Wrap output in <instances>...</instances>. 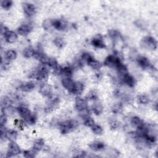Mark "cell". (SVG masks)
Instances as JSON below:
<instances>
[{
	"instance_id": "obj_1",
	"label": "cell",
	"mask_w": 158,
	"mask_h": 158,
	"mask_svg": "<svg viewBox=\"0 0 158 158\" xmlns=\"http://www.w3.org/2000/svg\"><path fill=\"white\" fill-rule=\"evenodd\" d=\"M18 113L22 118L29 124H34L36 121V116L35 114H32L30 110L23 105H20L17 107Z\"/></svg>"
},
{
	"instance_id": "obj_2",
	"label": "cell",
	"mask_w": 158,
	"mask_h": 158,
	"mask_svg": "<svg viewBox=\"0 0 158 158\" xmlns=\"http://www.w3.org/2000/svg\"><path fill=\"white\" fill-rule=\"evenodd\" d=\"M49 70L44 64H41L30 75V77L40 81H44L48 78Z\"/></svg>"
},
{
	"instance_id": "obj_3",
	"label": "cell",
	"mask_w": 158,
	"mask_h": 158,
	"mask_svg": "<svg viewBox=\"0 0 158 158\" xmlns=\"http://www.w3.org/2000/svg\"><path fill=\"white\" fill-rule=\"evenodd\" d=\"M78 126V123L73 119L67 120L59 123V128L62 134H67L73 131Z\"/></svg>"
},
{
	"instance_id": "obj_4",
	"label": "cell",
	"mask_w": 158,
	"mask_h": 158,
	"mask_svg": "<svg viewBox=\"0 0 158 158\" xmlns=\"http://www.w3.org/2000/svg\"><path fill=\"white\" fill-rule=\"evenodd\" d=\"M141 44L143 48L146 49L156 50L157 49V43L154 37L151 36H146L141 40Z\"/></svg>"
},
{
	"instance_id": "obj_5",
	"label": "cell",
	"mask_w": 158,
	"mask_h": 158,
	"mask_svg": "<svg viewBox=\"0 0 158 158\" xmlns=\"http://www.w3.org/2000/svg\"><path fill=\"white\" fill-rule=\"evenodd\" d=\"M60 100L59 98L51 94L49 97H48V101L47 102V106L45 108V110L46 112L49 113L54 110L58 106L59 104Z\"/></svg>"
},
{
	"instance_id": "obj_6",
	"label": "cell",
	"mask_w": 158,
	"mask_h": 158,
	"mask_svg": "<svg viewBox=\"0 0 158 158\" xmlns=\"http://www.w3.org/2000/svg\"><path fill=\"white\" fill-rule=\"evenodd\" d=\"M21 152L20 148L19 146L15 143V141H10L9 144L8 149L6 153L7 157H13L16 156Z\"/></svg>"
},
{
	"instance_id": "obj_7",
	"label": "cell",
	"mask_w": 158,
	"mask_h": 158,
	"mask_svg": "<svg viewBox=\"0 0 158 158\" xmlns=\"http://www.w3.org/2000/svg\"><path fill=\"white\" fill-rule=\"evenodd\" d=\"M122 62L120 59L115 55H109L104 60V65L109 67H115L116 68Z\"/></svg>"
},
{
	"instance_id": "obj_8",
	"label": "cell",
	"mask_w": 158,
	"mask_h": 158,
	"mask_svg": "<svg viewBox=\"0 0 158 158\" xmlns=\"http://www.w3.org/2000/svg\"><path fill=\"white\" fill-rule=\"evenodd\" d=\"M75 109L79 112H81L82 111H84L88 109L87 99L79 96L77 97L75 102Z\"/></svg>"
},
{
	"instance_id": "obj_9",
	"label": "cell",
	"mask_w": 158,
	"mask_h": 158,
	"mask_svg": "<svg viewBox=\"0 0 158 158\" xmlns=\"http://www.w3.org/2000/svg\"><path fill=\"white\" fill-rule=\"evenodd\" d=\"M51 21L52 27L59 31L64 30L67 27V23L66 21L64 20L55 19L51 20Z\"/></svg>"
},
{
	"instance_id": "obj_10",
	"label": "cell",
	"mask_w": 158,
	"mask_h": 158,
	"mask_svg": "<svg viewBox=\"0 0 158 158\" xmlns=\"http://www.w3.org/2000/svg\"><path fill=\"white\" fill-rule=\"evenodd\" d=\"M22 7L25 14L28 17H31L36 13V6L30 2H24L22 4Z\"/></svg>"
},
{
	"instance_id": "obj_11",
	"label": "cell",
	"mask_w": 158,
	"mask_h": 158,
	"mask_svg": "<svg viewBox=\"0 0 158 158\" xmlns=\"http://www.w3.org/2000/svg\"><path fill=\"white\" fill-rule=\"evenodd\" d=\"M2 35L4 36L5 41L8 43H14L15 41H16V40H17V38H18L17 35L16 34L15 32L9 30L8 29L6 31L4 32Z\"/></svg>"
},
{
	"instance_id": "obj_12",
	"label": "cell",
	"mask_w": 158,
	"mask_h": 158,
	"mask_svg": "<svg viewBox=\"0 0 158 158\" xmlns=\"http://www.w3.org/2000/svg\"><path fill=\"white\" fill-rule=\"evenodd\" d=\"M33 57L36 60H39L41 64L48 65V63L49 60V57H48L42 51L38 50L35 51V53L34 54Z\"/></svg>"
},
{
	"instance_id": "obj_13",
	"label": "cell",
	"mask_w": 158,
	"mask_h": 158,
	"mask_svg": "<svg viewBox=\"0 0 158 158\" xmlns=\"http://www.w3.org/2000/svg\"><path fill=\"white\" fill-rule=\"evenodd\" d=\"M32 28H33V27L31 24L24 23L21 25L17 28V33L21 36H26L31 32Z\"/></svg>"
},
{
	"instance_id": "obj_14",
	"label": "cell",
	"mask_w": 158,
	"mask_h": 158,
	"mask_svg": "<svg viewBox=\"0 0 158 158\" xmlns=\"http://www.w3.org/2000/svg\"><path fill=\"white\" fill-rule=\"evenodd\" d=\"M91 44L97 48H106V44L102 40V37L99 35H96V36H94L91 41Z\"/></svg>"
},
{
	"instance_id": "obj_15",
	"label": "cell",
	"mask_w": 158,
	"mask_h": 158,
	"mask_svg": "<svg viewBox=\"0 0 158 158\" xmlns=\"http://www.w3.org/2000/svg\"><path fill=\"white\" fill-rule=\"evenodd\" d=\"M61 83H62V85H63V86L67 90H68L70 93H72L73 88H74L75 82L72 80V79L71 78L64 77L62 78Z\"/></svg>"
},
{
	"instance_id": "obj_16",
	"label": "cell",
	"mask_w": 158,
	"mask_h": 158,
	"mask_svg": "<svg viewBox=\"0 0 158 158\" xmlns=\"http://www.w3.org/2000/svg\"><path fill=\"white\" fill-rule=\"evenodd\" d=\"M18 136V133L16 130L13 129L6 130L4 133L2 135H1V138H2L3 136L6 138L10 141H15Z\"/></svg>"
},
{
	"instance_id": "obj_17",
	"label": "cell",
	"mask_w": 158,
	"mask_h": 158,
	"mask_svg": "<svg viewBox=\"0 0 158 158\" xmlns=\"http://www.w3.org/2000/svg\"><path fill=\"white\" fill-rule=\"evenodd\" d=\"M39 91L41 95L49 97L52 94V86L49 84L43 83L40 87Z\"/></svg>"
},
{
	"instance_id": "obj_18",
	"label": "cell",
	"mask_w": 158,
	"mask_h": 158,
	"mask_svg": "<svg viewBox=\"0 0 158 158\" xmlns=\"http://www.w3.org/2000/svg\"><path fill=\"white\" fill-rule=\"evenodd\" d=\"M121 79H122V81L125 84H126L127 85H128V86H130V87H131V88H133V87L135 86V83H136L134 77H133L131 75H130V73H128V72L127 73H125V74L121 78Z\"/></svg>"
},
{
	"instance_id": "obj_19",
	"label": "cell",
	"mask_w": 158,
	"mask_h": 158,
	"mask_svg": "<svg viewBox=\"0 0 158 158\" xmlns=\"http://www.w3.org/2000/svg\"><path fill=\"white\" fill-rule=\"evenodd\" d=\"M137 63L143 69L149 68L151 67V63L148 59L144 56H139L137 58Z\"/></svg>"
},
{
	"instance_id": "obj_20",
	"label": "cell",
	"mask_w": 158,
	"mask_h": 158,
	"mask_svg": "<svg viewBox=\"0 0 158 158\" xmlns=\"http://www.w3.org/2000/svg\"><path fill=\"white\" fill-rule=\"evenodd\" d=\"M35 88V84L33 81H27L21 84L19 86L20 90L23 92H30Z\"/></svg>"
},
{
	"instance_id": "obj_21",
	"label": "cell",
	"mask_w": 158,
	"mask_h": 158,
	"mask_svg": "<svg viewBox=\"0 0 158 158\" xmlns=\"http://www.w3.org/2000/svg\"><path fill=\"white\" fill-rule=\"evenodd\" d=\"M89 147L94 151H99L104 149L105 144L103 142L99 141H94L89 144Z\"/></svg>"
},
{
	"instance_id": "obj_22",
	"label": "cell",
	"mask_w": 158,
	"mask_h": 158,
	"mask_svg": "<svg viewBox=\"0 0 158 158\" xmlns=\"http://www.w3.org/2000/svg\"><path fill=\"white\" fill-rule=\"evenodd\" d=\"M73 73L72 68L70 66H65L64 67H60L59 74L64 76V77L71 78Z\"/></svg>"
},
{
	"instance_id": "obj_23",
	"label": "cell",
	"mask_w": 158,
	"mask_h": 158,
	"mask_svg": "<svg viewBox=\"0 0 158 158\" xmlns=\"http://www.w3.org/2000/svg\"><path fill=\"white\" fill-rule=\"evenodd\" d=\"M84 85L83 83L80 82V81H76L75 82V85H74V88L72 91V93L77 94V95H80L81 94L83 90H84Z\"/></svg>"
},
{
	"instance_id": "obj_24",
	"label": "cell",
	"mask_w": 158,
	"mask_h": 158,
	"mask_svg": "<svg viewBox=\"0 0 158 158\" xmlns=\"http://www.w3.org/2000/svg\"><path fill=\"white\" fill-rule=\"evenodd\" d=\"M48 65L52 68L56 73H59L60 67L57 62V61L54 58H49V62L48 63Z\"/></svg>"
},
{
	"instance_id": "obj_25",
	"label": "cell",
	"mask_w": 158,
	"mask_h": 158,
	"mask_svg": "<svg viewBox=\"0 0 158 158\" xmlns=\"http://www.w3.org/2000/svg\"><path fill=\"white\" fill-rule=\"evenodd\" d=\"M88 65H89L92 69L95 70H98L101 67V64L95 59L93 56L86 62Z\"/></svg>"
},
{
	"instance_id": "obj_26",
	"label": "cell",
	"mask_w": 158,
	"mask_h": 158,
	"mask_svg": "<svg viewBox=\"0 0 158 158\" xmlns=\"http://www.w3.org/2000/svg\"><path fill=\"white\" fill-rule=\"evenodd\" d=\"M131 123L136 128H139L144 125L143 120L138 116H134L131 118Z\"/></svg>"
},
{
	"instance_id": "obj_27",
	"label": "cell",
	"mask_w": 158,
	"mask_h": 158,
	"mask_svg": "<svg viewBox=\"0 0 158 158\" xmlns=\"http://www.w3.org/2000/svg\"><path fill=\"white\" fill-rule=\"evenodd\" d=\"M44 146V141L42 138H38L36 139L33 143V148L36 152L41 151Z\"/></svg>"
},
{
	"instance_id": "obj_28",
	"label": "cell",
	"mask_w": 158,
	"mask_h": 158,
	"mask_svg": "<svg viewBox=\"0 0 158 158\" xmlns=\"http://www.w3.org/2000/svg\"><path fill=\"white\" fill-rule=\"evenodd\" d=\"M4 57L7 60H13L17 57V52L15 50L9 49L5 52Z\"/></svg>"
},
{
	"instance_id": "obj_29",
	"label": "cell",
	"mask_w": 158,
	"mask_h": 158,
	"mask_svg": "<svg viewBox=\"0 0 158 158\" xmlns=\"http://www.w3.org/2000/svg\"><path fill=\"white\" fill-rule=\"evenodd\" d=\"M35 53V50L31 46H28L23 51V55L26 58H30L34 56Z\"/></svg>"
},
{
	"instance_id": "obj_30",
	"label": "cell",
	"mask_w": 158,
	"mask_h": 158,
	"mask_svg": "<svg viewBox=\"0 0 158 158\" xmlns=\"http://www.w3.org/2000/svg\"><path fill=\"white\" fill-rule=\"evenodd\" d=\"M92 110L94 112V114L96 115H100L103 110V107L101 103L97 102L93 105L92 106Z\"/></svg>"
},
{
	"instance_id": "obj_31",
	"label": "cell",
	"mask_w": 158,
	"mask_h": 158,
	"mask_svg": "<svg viewBox=\"0 0 158 158\" xmlns=\"http://www.w3.org/2000/svg\"><path fill=\"white\" fill-rule=\"evenodd\" d=\"M111 110L114 114H120L123 110V105L121 103H117L112 106Z\"/></svg>"
},
{
	"instance_id": "obj_32",
	"label": "cell",
	"mask_w": 158,
	"mask_h": 158,
	"mask_svg": "<svg viewBox=\"0 0 158 158\" xmlns=\"http://www.w3.org/2000/svg\"><path fill=\"white\" fill-rule=\"evenodd\" d=\"M138 102L141 104H146L149 102V98L145 94H140L137 96Z\"/></svg>"
},
{
	"instance_id": "obj_33",
	"label": "cell",
	"mask_w": 158,
	"mask_h": 158,
	"mask_svg": "<svg viewBox=\"0 0 158 158\" xmlns=\"http://www.w3.org/2000/svg\"><path fill=\"white\" fill-rule=\"evenodd\" d=\"M91 130L92 131L96 134V135H102V133H103V129L99 125H96V124H94L93 126H92L91 127Z\"/></svg>"
},
{
	"instance_id": "obj_34",
	"label": "cell",
	"mask_w": 158,
	"mask_h": 158,
	"mask_svg": "<svg viewBox=\"0 0 158 158\" xmlns=\"http://www.w3.org/2000/svg\"><path fill=\"white\" fill-rule=\"evenodd\" d=\"M108 35L112 39H117L121 37L120 32L116 30H110L108 31Z\"/></svg>"
},
{
	"instance_id": "obj_35",
	"label": "cell",
	"mask_w": 158,
	"mask_h": 158,
	"mask_svg": "<svg viewBox=\"0 0 158 158\" xmlns=\"http://www.w3.org/2000/svg\"><path fill=\"white\" fill-rule=\"evenodd\" d=\"M98 98V93L95 90L91 91L86 96V99L89 101H96Z\"/></svg>"
},
{
	"instance_id": "obj_36",
	"label": "cell",
	"mask_w": 158,
	"mask_h": 158,
	"mask_svg": "<svg viewBox=\"0 0 158 158\" xmlns=\"http://www.w3.org/2000/svg\"><path fill=\"white\" fill-rule=\"evenodd\" d=\"M36 151H35L33 149L31 150H26L23 151V156L27 158H33L36 156Z\"/></svg>"
},
{
	"instance_id": "obj_37",
	"label": "cell",
	"mask_w": 158,
	"mask_h": 158,
	"mask_svg": "<svg viewBox=\"0 0 158 158\" xmlns=\"http://www.w3.org/2000/svg\"><path fill=\"white\" fill-rule=\"evenodd\" d=\"M54 44L58 48H62L64 46L65 42L63 38L60 37H57L54 40Z\"/></svg>"
},
{
	"instance_id": "obj_38",
	"label": "cell",
	"mask_w": 158,
	"mask_h": 158,
	"mask_svg": "<svg viewBox=\"0 0 158 158\" xmlns=\"http://www.w3.org/2000/svg\"><path fill=\"white\" fill-rule=\"evenodd\" d=\"M12 3H13L12 1L10 0H3V1H1V5L3 9L6 10H8L12 6Z\"/></svg>"
},
{
	"instance_id": "obj_39",
	"label": "cell",
	"mask_w": 158,
	"mask_h": 158,
	"mask_svg": "<svg viewBox=\"0 0 158 158\" xmlns=\"http://www.w3.org/2000/svg\"><path fill=\"white\" fill-rule=\"evenodd\" d=\"M84 125L88 127H91L95 124L94 120L90 117H87L84 118Z\"/></svg>"
},
{
	"instance_id": "obj_40",
	"label": "cell",
	"mask_w": 158,
	"mask_h": 158,
	"mask_svg": "<svg viewBox=\"0 0 158 158\" xmlns=\"http://www.w3.org/2000/svg\"><path fill=\"white\" fill-rule=\"evenodd\" d=\"M109 126L112 130H115L120 127V123L117 120H111L109 122Z\"/></svg>"
},
{
	"instance_id": "obj_41",
	"label": "cell",
	"mask_w": 158,
	"mask_h": 158,
	"mask_svg": "<svg viewBox=\"0 0 158 158\" xmlns=\"http://www.w3.org/2000/svg\"><path fill=\"white\" fill-rule=\"evenodd\" d=\"M7 115L6 114L2 112L0 117V123H1V127H5V125L7 122Z\"/></svg>"
},
{
	"instance_id": "obj_42",
	"label": "cell",
	"mask_w": 158,
	"mask_h": 158,
	"mask_svg": "<svg viewBox=\"0 0 158 158\" xmlns=\"http://www.w3.org/2000/svg\"><path fill=\"white\" fill-rule=\"evenodd\" d=\"M43 26L44 29H45L46 30H48L49 28H50L52 27L51 20H45L43 22Z\"/></svg>"
}]
</instances>
